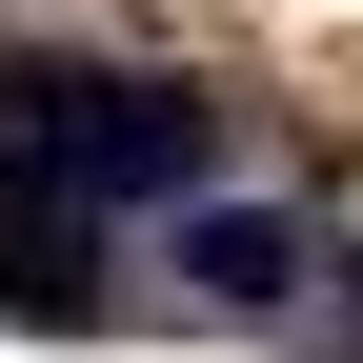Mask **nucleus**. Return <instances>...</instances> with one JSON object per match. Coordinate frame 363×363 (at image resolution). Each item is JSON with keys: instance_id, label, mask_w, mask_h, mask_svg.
Returning <instances> with one entry per match:
<instances>
[{"instance_id": "f257e3e1", "label": "nucleus", "mask_w": 363, "mask_h": 363, "mask_svg": "<svg viewBox=\"0 0 363 363\" xmlns=\"http://www.w3.org/2000/svg\"><path fill=\"white\" fill-rule=\"evenodd\" d=\"M182 283H202L222 323H283L303 303V222L283 202H182Z\"/></svg>"}]
</instances>
